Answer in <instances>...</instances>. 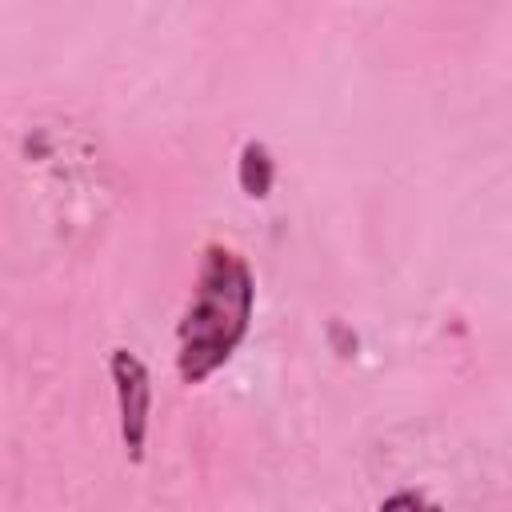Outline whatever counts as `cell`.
Segmentation results:
<instances>
[{"label": "cell", "instance_id": "6da1fadb", "mask_svg": "<svg viewBox=\"0 0 512 512\" xmlns=\"http://www.w3.org/2000/svg\"><path fill=\"white\" fill-rule=\"evenodd\" d=\"M256 304V284L248 260L236 248L208 244L192 300L176 328V368L184 384L208 380L248 336Z\"/></svg>", "mask_w": 512, "mask_h": 512}, {"label": "cell", "instance_id": "7a4b0ae2", "mask_svg": "<svg viewBox=\"0 0 512 512\" xmlns=\"http://www.w3.org/2000/svg\"><path fill=\"white\" fill-rule=\"evenodd\" d=\"M108 372H112V388H116L124 452L140 464L144 460V440H148V412H152V376H148L144 360L128 348H112Z\"/></svg>", "mask_w": 512, "mask_h": 512}, {"label": "cell", "instance_id": "3957f363", "mask_svg": "<svg viewBox=\"0 0 512 512\" xmlns=\"http://www.w3.org/2000/svg\"><path fill=\"white\" fill-rule=\"evenodd\" d=\"M236 180L244 188V196L252 200H264L272 192V180H276V164H272V152L260 144V140H248L240 148V160H236Z\"/></svg>", "mask_w": 512, "mask_h": 512}, {"label": "cell", "instance_id": "277c9868", "mask_svg": "<svg viewBox=\"0 0 512 512\" xmlns=\"http://www.w3.org/2000/svg\"><path fill=\"white\" fill-rule=\"evenodd\" d=\"M424 504H432V500L424 492H412V488L408 492H392V496L380 500V508H424Z\"/></svg>", "mask_w": 512, "mask_h": 512}]
</instances>
